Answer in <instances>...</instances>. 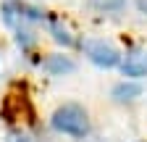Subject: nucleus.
Segmentation results:
<instances>
[{
    "mask_svg": "<svg viewBox=\"0 0 147 142\" xmlns=\"http://www.w3.org/2000/svg\"><path fill=\"white\" fill-rule=\"evenodd\" d=\"M50 124H53L55 132H63V134H71V137H84L89 132L87 113L79 105H63V108H58L53 113Z\"/></svg>",
    "mask_w": 147,
    "mask_h": 142,
    "instance_id": "nucleus-1",
    "label": "nucleus"
},
{
    "mask_svg": "<svg viewBox=\"0 0 147 142\" xmlns=\"http://www.w3.org/2000/svg\"><path fill=\"white\" fill-rule=\"evenodd\" d=\"M3 118L11 121V124H34V108L26 95H8L3 100Z\"/></svg>",
    "mask_w": 147,
    "mask_h": 142,
    "instance_id": "nucleus-2",
    "label": "nucleus"
},
{
    "mask_svg": "<svg viewBox=\"0 0 147 142\" xmlns=\"http://www.w3.org/2000/svg\"><path fill=\"white\" fill-rule=\"evenodd\" d=\"M84 53H87V58L95 66H100V68H113V66L121 63L118 50L105 45V42H100V40H87L84 42Z\"/></svg>",
    "mask_w": 147,
    "mask_h": 142,
    "instance_id": "nucleus-3",
    "label": "nucleus"
},
{
    "mask_svg": "<svg viewBox=\"0 0 147 142\" xmlns=\"http://www.w3.org/2000/svg\"><path fill=\"white\" fill-rule=\"evenodd\" d=\"M3 19H5V24L21 29L26 21H42L45 13L37 11V8H29V5H21V3H5L3 5Z\"/></svg>",
    "mask_w": 147,
    "mask_h": 142,
    "instance_id": "nucleus-4",
    "label": "nucleus"
},
{
    "mask_svg": "<svg viewBox=\"0 0 147 142\" xmlns=\"http://www.w3.org/2000/svg\"><path fill=\"white\" fill-rule=\"evenodd\" d=\"M121 71L126 76H147V53H129L121 63Z\"/></svg>",
    "mask_w": 147,
    "mask_h": 142,
    "instance_id": "nucleus-5",
    "label": "nucleus"
},
{
    "mask_svg": "<svg viewBox=\"0 0 147 142\" xmlns=\"http://www.w3.org/2000/svg\"><path fill=\"white\" fill-rule=\"evenodd\" d=\"M42 66H45V71H50V74H68V71H74V61L66 58V55H50Z\"/></svg>",
    "mask_w": 147,
    "mask_h": 142,
    "instance_id": "nucleus-6",
    "label": "nucleus"
},
{
    "mask_svg": "<svg viewBox=\"0 0 147 142\" xmlns=\"http://www.w3.org/2000/svg\"><path fill=\"white\" fill-rule=\"evenodd\" d=\"M139 92H142V87H139V84H134V82H121V84H116V87H113V97H116L118 103L134 100V97H139Z\"/></svg>",
    "mask_w": 147,
    "mask_h": 142,
    "instance_id": "nucleus-7",
    "label": "nucleus"
},
{
    "mask_svg": "<svg viewBox=\"0 0 147 142\" xmlns=\"http://www.w3.org/2000/svg\"><path fill=\"white\" fill-rule=\"evenodd\" d=\"M89 8L95 11H102V13H110V11H121L126 5V0H87Z\"/></svg>",
    "mask_w": 147,
    "mask_h": 142,
    "instance_id": "nucleus-8",
    "label": "nucleus"
},
{
    "mask_svg": "<svg viewBox=\"0 0 147 142\" xmlns=\"http://www.w3.org/2000/svg\"><path fill=\"white\" fill-rule=\"evenodd\" d=\"M50 32H53V37H55V42H63V45H74V37L58 24V21H50Z\"/></svg>",
    "mask_w": 147,
    "mask_h": 142,
    "instance_id": "nucleus-9",
    "label": "nucleus"
},
{
    "mask_svg": "<svg viewBox=\"0 0 147 142\" xmlns=\"http://www.w3.org/2000/svg\"><path fill=\"white\" fill-rule=\"evenodd\" d=\"M8 142H32L26 134H21V132H11L8 134Z\"/></svg>",
    "mask_w": 147,
    "mask_h": 142,
    "instance_id": "nucleus-10",
    "label": "nucleus"
},
{
    "mask_svg": "<svg viewBox=\"0 0 147 142\" xmlns=\"http://www.w3.org/2000/svg\"><path fill=\"white\" fill-rule=\"evenodd\" d=\"M137 8H139L142 13H147V0H137Z\"/></svg>",
    "mask_w": 147,
    "mask_h": 142,
    "instance_id": "nucleus-11",
    "label": "nucleus"
}]
</instances>
